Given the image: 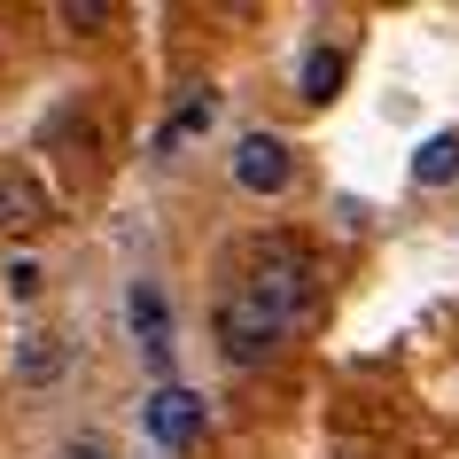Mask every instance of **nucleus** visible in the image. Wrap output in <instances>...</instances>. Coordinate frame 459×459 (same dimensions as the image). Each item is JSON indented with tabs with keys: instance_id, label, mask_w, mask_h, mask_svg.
Wrapping results in <instances>:
<instances>
[{
	"instance_id": "nucleus-1",
	"label": "nucleus",
	"mask_w": 459,
	"mask_h": 459,
	"mask_svg": "<svg viewBox=\"0 0 459 459\" xmlns=\"http://www.w3.org/2000/svg\"><path fill=\"white\" fill-rule=\"evenodd\" d=\"M242 296H249V304H265L281 327L304 319V312H312V296H319V257H312V242H304V234H265V242L249 249Z\"/></svg>"
},
{
	"instance_id": "nucleus-2",
	"label": "nucleus",
	"mask_w": 459,
	"mask_h": 459,
	"mask_svg": "<svg viewBox=\"0 0 459 459\" xmlns=\"http://www.w3.org/2000/svg\"><path fill=\"white\" fill-rule=\"evenodd\" d=\"M218 351H226V366H265L273 351H281V335H289V327H281V319L265 312V304H249L242 289L234 296H218Z\"/></svg>"
},
{
	"instance_id": "nucleus-3",
	"label": "nucleus",
	"mask_w": 459,
	"mask_h": 459,
	"mask_svg": "<svg viewBox=\"0 0 459 459\" xmlns=\"http://www.w3.org/2000/svg\"><path fill=\"white\" fill-rule=\"evenodd\" d=\"M289 171H296V156H289L281 133H242V141H234V187L242 195H281Z\"/></svg>"
},
{
	"instance_id": "nucleus-4",
	"label": "nucleus",
	"mask_w": 459,
	"mask_h": 459,
	"mask_svg": "<svg viewBox=\"0 0 459 459\" xmlns=\"http://www.w3.org/2000/svg\"><path fill=\"white\" fill-rule=\"evenodd\" d=\"M203 429H211V412H203V397H195V389H156V397H148V436H156L164 452L203 444Z\"/></svg>"
},
{
	"instance_id": "nucleus-5",
	"label": "nucleus",
	"mask_w": 459,
	"mask_h": 459,
	"mask_svg": "<svg viewBox=\"0 0 459 459\" xmlns=\"http://www.w3.org/2000/svg\"><path fill=\"white\" fill-rule=\"evenodd\" d=\"M48 218V195L31 171H0V234H31Z\"/></svg>"
},
{
	"instance_id": "nucleus-6",
	"label": "nucleus",
	"mask_w": 459,
	"mask_h": 459,
	"mask_svg": "<svg viewBox=\"0 0 459 459\" xmlns=\"http://www.w3.org/2000/svg\"><path fill=\"white\" fill-rule=\"evenodd\" d=\"M211 125H218V94H187L164 125H156V156H179V148H187L195 133H211Z\"/></svg>"
},
{
	"instance_id": "nucleus-7",
	"label": "nucleus",
	"mask_w": 459,
	"mask_h": 459,
	"mask_svg": "<svg viewBox=\"0 0 459 459\" xmlns=\"http://www.w3.org/2000/svg\"><path fill=\"white\" fill-rule=\"evenodd\" d=\"M63 359H71V351H63V335H48V327H39V335L16 342V382H24V389H48L55 374H63Z\"/></svg>"
},
{
	"instance_id": "nucleus-8",
	"label": "nucleus",
	"mask_w": 459,
	"mask_h": 459,
	"mask_svg": "<svg viewBox=\"0 0 459 459\" xmlns=\"http://www.w3.org/2000/svg\"><path fill=\"white\" fill-rule=\"evenodd\" d=\"M412 179L420 187H452L459 179V133H429V141L412 148Z\"/></svg>"
},
{
	"instance_id": "nucleus-9",
	"label": "nucleus",
	"mask_w": 459,
	"mask_h": 459,
	"mask_svg": "<svg viewBox=\"0 0 459 459\" xmlns=\"http://www.w3.org/2000/svg\"><path fill=\"white\" fill-rule=\"evenodd\" d=\"M342 71H351L342 48H312V55H304V86H296V94H304V101H335L342 94Z\"/></svg>"
},
{
	"instance_id": "nucleus-10",
	"label": "nucleus",
	"mask_w": 459,
	"mask_h": 459,
	"mask_svg": "<svg viewBox=\"0 0 459 459\" xmlns=\"http://www.w3.org/2000/svg\"><path fill=\"white\" fill-rule=\"evenodd\" d=\"M0 289H8V304H31V296L48 289V265H39V257H8V265H0Z\"/></svg>"
},
{
	"instance_id": "nucleus-11",
	"label": "nucleus",
	"mask_w": 459,
	"mask_h": 459,
	"mask_svg": "<svg viewBox=\"0 0 459 459\" xmlns=\"http://www.w3.org/2000/svg\"><path fill=\"white\" fill-rule=\"evenodd\" d=\"M133 327L148 335V351H164V289H156V281L133 289Z\"/></svg>"
},
{
	"instance_id": "nucleus-12",
	"label": "nucleus",
	"mask_w": 459,
	"mask_h": 459,
	"mask_svg": "<svg viewBox=\"0 0 459 459\" xmlns=\"http://www.w3.org/2000/svg\"><path fill=\"white\" fill-rule=\"evenodd\" d=\"M55 24H71V31H101V24H109V0H63V8H55Z\"/></svg>"
}]
</instances>
